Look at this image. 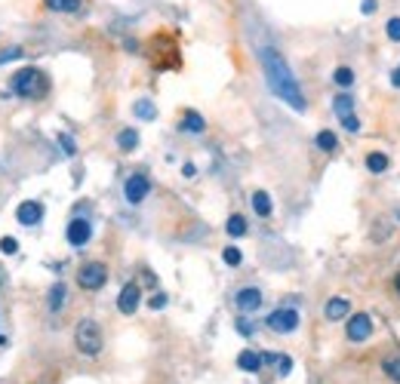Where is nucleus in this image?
<instances>
[{
	"label": "nucleus",
	"mask_w": 400,
	"mask_h": 384,
	"mask_svg": "<svg viewBox=\"0 0 400 384\" xmlns=\"http://www.w3.org/2000/svg\"><path fill=\"white\" fill-rule=\"evenodd\" d=\"M262 68H265V80H268L274 95H280V99H284L293 111H305L308 108V102H305V95H302L299 83H295L290 65L284 62V56H280L277 49H262Z\"/></svg>",
	"instance_id": "1"
},
{
	"label": "nucleus",
	"mask_w": 400,
	"mask_h": 384,
	"mask_svg": "<svg viewBox=\"0 0 400 384\" xmlns=\"http://www.w3.org/2000/svg\"><path fill=\"white\" fill-rule=\"evenodd\" d=\"M13 93L22 95V99H40L47 93V77H43L37 68H22L13 74Z\"/></svg>",
	"instance_id": "2"
},
{
	"label": "nucleus",
	"mask_w": 400,
	"mask_h": 384,
	"mask_svg": "<svg viewBox=\"0 0 400 384\" xmlns=\"http://www.w3.org/2000/svg\"><path fill=\"white\" fill-rule=\"evenodd\" d=\"M74 344H77L80 353H86V357H95V353L102 351V344H105L99 323H95V320H80L77 329H74Z\"/></svg>",
	"instance_id": "3"
},
{
	"label": "nucleus",
	"mask_w": 400,
	"mask_h": 384,
	"mask_svg": "<svg viewBox=\"0 0 400 384\" xmlns=\"http://www.w3.org/2000/svg\"><path fill=\"white\" fill-rule=\"evenodd\" d=\"M105 280H108V268L102 262H90V264H84V268L77 271V286L80 289H102L105 286Z\"/></svg>",
	"instance_id": "4"
},
{
	"label": "nucleus",
	"mask_w": 400,
	"mask_h": 384,
	"mask_svg": "<svg viewBox=\"0 0 400 384\" xmlns=\"http://www.w3.org/2000/svg\"><path fill=\"white\" fill-rule=\"evenodd\" d=\"M332 111H336V117H339V123L348 129V132H357L360 129V120H357V114H354V95H336V102H332Z\"/></svg>",
	"instance_id": "5"
},
{
	"label": "nucleus",
	"mask_w": 400,
	"mask_h": 384,
	"mask_svg": "<svg viewBox=\"0 0 400 384\" xmlns=\"http://www.w3.org/2000/svg\"><path fill=\"white\" fill-rule=\"evenodd\" d=\"M265 323H268L271 332H280V335H286V332L299 329V314H295L293 307H280V311H274Z\"/></svg>",
	"instance_id": "6"
},
{
	"label": "nucleus",
	"mask_w": 400,
	"mask_h": 384,
	"mask_svg": "<svg viewBox=\"0 0 400 384\" xmlns=\"http://www.w3.org/2000/svg\"><path fill=\"white\" fill-rule=\"evenodd\" d=\"M139 301H142V289H139L136 283H127L117 295V307H121V314H136Z\"/></svg>",
	"instance_id": "7"
},
{
	"label": "nucleus",
	"mask_w": 400,
	"mask_h": 384,
	"mask_svg": "<svg viewBox=\"0 0 400 384\" xmlns=\"http://www.w3.org/2000/svg\"><path fill=\"white\" fill-rule=\"evenodd\" d=\"M369 332H373V320H369L367 314H354L351 320H348V338H351V342H367Z\"/></svg>",
	"instance_id": "8"
},
{
	"label": "nucleus",
	"mask_w": 400,
	"mask_h": 384,
	"mask_svg": "<svg viewBox=\"0 0 400 384\" xmlns=\"http://www.w3.org/2000/svg\"><path fill=\"white\" fill-rule=\"evenodd\" d=\"M127 200L130 203H142L145 197H148V191H151V182L145 179V175H130L127 179Z\"/></svg>",
	"instance_id": "9"
},
{
	"label": "nucleus",
	"mask_w": 400,
	"mask_h": 384,
	"mask_svg": "<svg viewBox=\"0 0 400 384\" xmlns=\"http://www.w3.org/2000/svg\"><path fill=\"white\" fill-rule=\"evenodd\" d=\"M40 218H43V206H40V203H34V200L19 203V209H16V221H19V225L31 227V225H37Z\"/></svg>",
	"instance_id": "10"
},
{
	"label": "nucleus",
	"mask_w": 400,
	"mask_h": 384,
	"mask_svg": "<svg viewBox=\"0 0 400 384\" xmlns=\"http://www.w3.org/2000/svg\"><path fill=\"white\" fill-rule=\"evenodd\" d=\"M234 301H237V307H240L243 314H253V311H259V307H262V292L249 286V289H240V292H237Z\"/></svg>",
	"instance_id": "11"
},
{
	"label": "nucleus",
	"mask_w": 400,
	"mask_h": 384,
	"mask_svg": "<svg viewBox=\"0 0 400 384\" xmlns=\"http://www.w3.org/2000/svg\"><path fill=\"white\" fill-rule=\"evenodd\" d=\"M90 234H93V227H90V221L86 218H74L68 225V243L71 246H84V243L90 240Z\"/></svg>",
	"instance_id": "12"
},
{
	"label": "nucleus",
	"mask_w": 400,
	"mask_h": 384,
	"mask_svg": "<svg viewBox=\"0 0 400 384\" xmlns=\"http://www.w3.org/2000/svg\"><path fill=\"white\" fill-rule=\"evenodd\" d=\"M348 311H351V305H348V298H330L327 307H323V314H327V320H345Z\"/></svg>",
	"instance_id": "13"
},
{
	"label": "nucleus",
	"mask_w": 400,
	"mask_h": 384,
	"mask_svg": "<svg viewBox=\"0 0 400 384\" xmlns=\"http://www.w3.org/2000/svg\"><path fill=\"white\" fill-rule=\"evenodd\" d=\"M237 366H240L243 372H259V369H262V353H256V351H243L240 357H237Z\"/></svg>",
	"instance_id": "14"
},
{
	"label": "nucleus",
	"mask_w": 400,
	"mask_h": 384,
	"mask_svg": "<svg viewBox=\"0 0 400 384\" xmlns=\"http://www.w3.org/2000/svg\"><path fill=\"white\" fill-rule=\"evenodd\" d=\"M182 129H185V132H203V129H206V123H203V117H200L197 111H185V117H182Z\"/></svg>",
	"instance_id": "15"
},
{
	"label": "nucleus",
	"mask_w": 400,
	"mask_h": 384,
	"mask_svg": "<svg viewBox=\"0 0 400 384\" xmlns=\"http://www.w3.org/2000/svg\"><path fill=\"white\" fill-rule=\"evenodd\" d=\"M382 369H385V375H388L391 381L400 384V353H391V357H385V360H382Z\"/></svg>",
	"instance_id": "16"
},
{
	"label": "nucleus",
	"mask_w": 400,
	"mask_h": 384,
	"mask_svg": "<svg viewBox=\"0 0 400 384\" xmlns=\"http://www.w3.org/2000/svg\"><path fill=\"white\" fill-rule=\"evenodd\" d=\"M132 114L142 117V120H154V117H157V108H154L151 99H142V102H136V105H132Z\"/></svg>",
	"instance_id": "17"
},
{
	"label": "nucleus",
	"mask_w": 400,
	"mask_h": 384,
	"mask_svg": "<svg viewBox=\"0 0 400 384\" xmlns=\"http://www.w3.org/2000/svg\"><path fill=\"white\" fill-rule=\"evenodd\" d=\"M65 295H68V289H65L62 283H56L53 289H49V311H53V314L65 307Z\"/></svg>",
	"instance_id": "18"
},
{
	"label": "nucleus",
	"mask_w": 400,
	"mask_h": 384,
	"mask_svg": "<svg viewBox=\"0 0 400 384\" xmlns=\"http://www.w3.org/2000/svg\"><path fill=\"white\" fill-rule=\"evenodd\" d=\"M43 3L53 13H77L80 10V0H43Z\"/></svg>",
	"instance_id": "19"
},
{
	"label": "nucleus",
	"mask_w": 400,
	"mask_h": 384,
	"mask_svg": "<svg viewBox=\"0 0 400 384\" xmlns=\"http://www.w3.org/2000/svg\"><path fill=\"white\" fill-rule=\"evenodd\" d=\"M253 209H256V216H271V197L265 194V191H256L253 194Z\"/></svg>",
	"instance_id": "20"
},
{
	"label": "nucleus",
	"mask_w": 400,
	"mask_h": 384,
	"mask_svg": "<svg viewBox=\"0 0 400 384\" xmlns=\"http://www.w3.org/2000/svg\"><path fill=\"white\" fill-rule=\"evenodd\" d=\"M225 231L231 234V237H243V234H247V218L231 216V218H228V225H225Z\"/></svg>",
	"instance_id": "21"
},
{
	"label": "nucleus",
	"mask_w": 400,
	"mask_h": 384,
	"mask_svg": "<svg viewBox=\"0 0 400 384\" xmlns=\"http://www.w3.org/2000/svg\"><path fill=\"white\" fill-rule=\"evenodd\" d=\"M317 147H321V151H327V154H332L339 147V142H336V136H332L330 129H323V132H317Z\"/></svg>",
	"instance_id": "22"
},
{
	"label": "nucleus",
	"mask_w": 400,
	"mask_h": 384,
	"mask_svg": "<svg viewBox=\"0 0 400 384\" xmlns=\"http://www.w3.org/2000/svg\"><path fill=\"white\" fill-rule=\"evenodd\" d=\"M117 145H121V151H132V147L139 145V132L136 129H123L121 136H117Z\"/></svg>",
	"instance_id": "23"
},
{
	"label": "nucleus",
	"mask_w": 400,
	"mask_h": 384,
	"mask_svg": "<svg viewBox=\"0 0 400 384\" xmlns=\"http://www.w3.org/2000/svg\"><path fill=\"white\" fill-rule=\"evenodd\" d=\"M367 166H369V173H385V169H388V157H385V154H369L367 157Z\"/></svg>",
	"instance_id": "24"
},
{
	"label": "nucleus",
	"mask_w": 400,
	"mask_h": 384,
	"mask_svg": "<svg viewBox=\"0 0 400 384\" xmlns=\"http://www.w3.org/2000/svg\"><path fill=\"white\" fill-rule=\"evenodd\" d=\"M332 77H336L339 86H351V83H354V71H351V68H336V74H332Z\"/></svg>",
	"instance_id": "25"
},
{
	"label": "nucleus",
	"mask_w": 400,
	"mask_h": 384,
	"mask_svg": "<svg viewBox=\"0 0 400 384\" xmlns=\"http://www.w3.org/2000/svg\"><path fill=\"white\" fill-rule=\"evenodd\" d=\"M0 253H3V255H16L19 253V243L13 240V237H3V240H0Z\"/></svg>",
	"instance_id": "26"
},
{
	"label": "nucleus",
	"mask_w": 400,
	"mask_h": 384,
	"mask_svg": "<svg viewBox=\"0 0 400 384\" xmlns=\"http://www.w3.org/2000/svg\"><path fill=\"white\" fill-rule=\"evenodd\" d=\"M222 258H225V264H231V268H234V264H240V249L228 246L225 253H222Z\"/></svg>",
	"instance_id": "27"
},
{
	"label": "nucleus",
	"mask_w": 400,
	"mask_h": 384,
	"mask_svg": "<svg viewBox=\"0 0 400 384\" xmlns=\"http://www.w3.org/2000/svg\"><path fill=\"white\" fill-rule=\"evenodd\" d=\"M385 31H388L391 40L400 43V19H388V25H385Z\"/></svg>",
	"instance_id": "28"
},
{
	"label": "nucleus",
	"mask_w": 400,
	"mask_h": 384,
	"mask_svg": "<svg viewBox=\"0 0 400 384\" xmlns=\"http://www.w3.org/2000/svg\"><path fill=\"white\" fill-rule=\"evenodd\" d=\"M148 305H151V307H154V311H160V307H167V295H164V292L151 295V298H148Z\"/></svg>",
	"instance_id": "29"
},
{
	"label": "nucleus",
	"mask_w": 400,
	"mask_h": 384,
	"mask_svg": "<svg viewBox=\"0 0 400 384\" xmlns=\"http://www.w3.org/2000/svg\"><path fill=\"white\" fill-rule=\"evenodd\" d=\"M59 145H62V151L68 154V157H71L74 151H77V147H74V138H71V136H59Z\"/></svg>",
	"instance_id": "30"
},
{
	"label": "nucleus",
	"mask_w": 400,
	"mask_h": 384,
	"mask_svg": "<svg viewBox=\"0 0 400 384\" xmlns=\"http://www.w3.org/2000/svg\"><path fill=\"white\" fill-rule=\"evenodd\" d=\"M237 329H240L243 335H253V323H247V320H237Z\"/></svg>",
	"instance_id": "31"
},
{
	"label": "nucleus",
	"mask_w": 400,
	"mask_h": 384,
	"mask_svg": "<svg viewBox=\"0 0 400 384\" xmlns=\"http://www.w3.org/2000/svg\"><path fill=\"white\" fill-rule=\"evenodd\" d=\"M22 56V49H10V53H3V56H0V65H3V62H10V58H19Z\"/></svg>",
	"instance_id": "32"
},
{
	"label": "nucleus",
	"mask_w": 400,
	"mask_h": 384,
	"mask_svg": "<svg viewBox=\"0 0 400 384\" xmlns=\"http://www.w3.org/2000/svg\"><path fill=\"white\" fill-rule=\"evenodd\" d=\"M360 10H364L367 16H369V13H376V0H364V6H360Z\"/></svg>",
	"instance_id": "33"
},
{
	"label": "nucleus",
	"mask_w": 400,
	"mask_h": 384,
	"mask_svg": "<svg viewBox=\"0 0 400 384\" xmlns=\"http://www.w3.org/2000/svg\"><path fill=\"white\" fill-rule=\"evenodd\" d=\"M391 83H394V86H400V68L394 71V77H391Z\"/></svg>",
	"instance_id": "34"
},
{
	"label": "nucleus",
	"mask_w": 400,
	"mask_h": 384,
	"mask_svg": "<svg viewBox=\"0 0 400 384\" xmlns=\"http://www.w3.org/2000/svg\"><path fill=\"white\" fill-rule=\"evenodd\" d=\"M394 286H397V292H400V274H397V280H394Z\"/></svg>",
	"instance_id": "35"
}]
</instances>
